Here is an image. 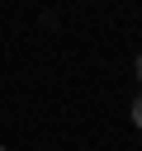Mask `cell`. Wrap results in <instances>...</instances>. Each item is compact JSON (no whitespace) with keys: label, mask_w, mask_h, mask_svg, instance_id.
<instances>
[{"label":"cell","mask_w":142,"mask_h":151,"mask_svg":"<svg viewBox=\"0 0 142 151\" xmlns=\"http://www.w3.org/2000/svg\"><path fill=\"white\" fill-rule=\"evenodd\" d=\"M133 123L142 127V94H137V104H133Z\"/></svg>","instance_id":"1"},{"label":"cell","mask_w":142,"mask_h":151,"mask_svg":"<svg viewBox=\"0 0 142 151\" xmlns=\"http://www.w3.org/2000/svg\"><path fill=\"white\" fill-rule=\"evenodd\" d=\"M137 80H142V57H137Z\"/></svg>","instance_id":"2"},{"label":"cell","mask_w":142,"mask_h":151,"mask_svg":"<svg viewBox=\"0 0 142 151\" xmlns=\"http://www.w3.org/2000/svg\"><path fill=\"white\" fill-rule=\"evenodd\" d=\"M0 151H5V146H0Z\"/></svg>","instance_id":"3"}]
</instances>
